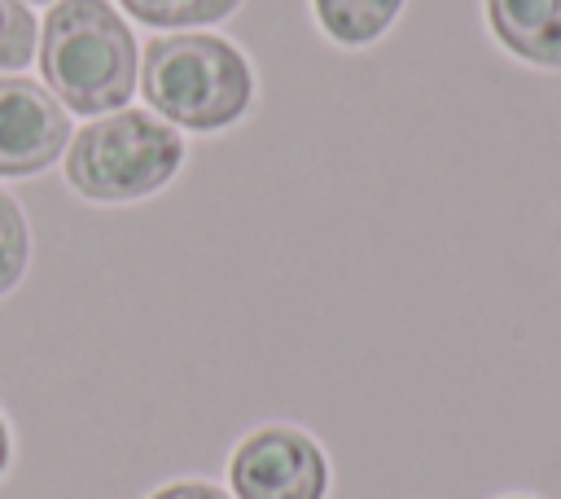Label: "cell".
<instances>
[{"label": "cell", "instance_id": "cell-10", "mask_svg": "<svg viewBox=\"0 0 561 499\" xmlns=\"http://www.w3.org/2000/svg\"><path fill=\"white\" fill-rule=\"evenodd\" d=\"M39 26L26 0H0V70H22L35 57Z\"/></svg>", "mask_w": 561, "mask_h": 499}, {"label": "cell", "instance_id": "cell-9", "mask_svg": "<svg viewBox=\"0 0 561 499\" xmlns=\"http://www.w3.org/2000/svg\"><path fill=\"white\" fill-rule=\"evenodd\" d=\"M31 263V228L22 206L0 188V298L26 276Z\"/></svg>", "mask_w": 561, "mask_h": 499}, {"label": "cell", "instance_id": "cell-13", "mask_svg": "<svg viewBox=\"0 0 561 499\" xmlns=\"http://www.w3.org/2000/svg\"><path fill=\"white\" fill-rule=\"evenodd\" d=\"M31 4H53V0H31Z\"/></svg>", "mask_w": 561, "mask_h": 499}, {"label": "cell", "instance_id": "cell-11", "mask_svg": "<svg viewBox=\"0 0 561 499\" xmlns=\"http://www.w3.org/2000/svg\"><path fill=\"white\" fill-rule=\"evenodd\" d=\"M149 499H232V495L215 481H171V486L153 490Z\"/></svg>", "mask_w": 561, "mask_h": 499}, {"label": "cell", "instance_id": "cell-8", "mask_svg": "<svg viewBox=\"0 0 561 499\" xmlns=\"http://www.w3.org/2000/svg\"><path fill=\"white\" fill-rule=\"evenodd\" d=\"M118 4H123V13H131L136 22H145L153 31L210 26L241 9V0H118Z\"/></svg>", "mask_w": 561, "mask_h": 499}, {"label": "cell", "instance_id": "cell-3", "mask_svg": "<svg viewBox=\"0 0 561 499\" xmlns=\"http://www.w3.org/2000/svg\"><path fill=\"white\" fill-rule=\"evenodd\" d=\"M184 162V136L153 109H110L66 144V184L88 201H136L175 179Z\"/></svg>", "mask_w": 561, "mask_h": 499}, {"label": "cell", "instance_id": "cell-1", "mask_svg": "<svg viewBox=\"0 0 561 499\" xmlns=\"http://www.w3.org/2000/svg\"><path fill=\"white\" fill-rule=\"evenodd\" d=\"M39 74L66 114L123 109L140 79V53L110 0H53L39 26Z\"/></svg>", "mask_w": 561, "mask_h": 499}, {"label": "cell", "instance_id": "cell-14", "mask_svg": "<svg viewBox=\"0 0 561 499\" xmlns=\"http://www.w3.org/2000/svg\"><path fill=\"white\" fill-rule=\"evenodd\" d=\"M513 499H517V495H513Z\"/></svg>", "mask_w": 561, "mask_h": 499}, {"label": "cell", "instance_id": "cell-7", "mask_svg": "<svg viewBox=\"0 0 561 499\" xmlns=\"http://www.w3.org/2000/svg\"><path fill=\"white\" fill-rule=\"evenodd\" d=\"M320 31L342 48H364L390 31L403 13V0H311Z\"/></svg>", "mask_w": 561, "mask_h": 499}, {"label": "cell", "instance_id": "cell-6", "mask_svg": "<svg viewBox=\"0 0 561 499\" xmlns=\"http://www.w3.org/2000/svg\"><path fill=\"white\" fill-rule=\"evenodd\" d=\"M495 44L539 70H561V0H482Z\"/></svg>", "mask_w": 561, "mask_h": 499}, {"label": "cell", "instance_id": "cell-2", "mask_svg": "<svg viewBox=\"0 0 561 499\" xmlns=\"http://www.w3.org/2000/svg\"><path fill=\"white\" fill-rule=\"evenodd\" d=\"M136 83L162 123L197 136L241 123L254 101V70L245 53L206 31L153 35L140 53Z\"/></svg>", "mask_w": 561, "mask_h": 499}, {"label": "cell", "instance_id": "cell-5", "mask_svg": "<svg viewBox=\"0 0 561 499\" xmlns=\"http://www.w3.org/2000/svg\"><path fill=\"white\" fill-rule=\"evenodd\" d=\"M66 144L70 114L61 101L26 74H0V175H39L66 153Z\"/></svg>", "mask_w": 561, "mask_h": 499}, {"label": "cell", "instance_id": "cell-12", "mask_svg": "<svg viewBox=\"0 0 561 499\" xmlns=\"http://www.w3.org/2000/svg\"><path fill=\"white\" fill-rule=\"evenodd\" d=\"M9 455H13V438H9V425H4V416H0V473L9 468Z\"/></svg>", "mask_w": 561, "mask_h": 499}, {"label": "cell", "instance_id": "cell-4", "mask_svg": "<svg viewBox=\"0 0 561 499\" xmlns=\"http://www.w3.org/2000/svg\"><path fill=\"white\" fill-rule=\"evenodd\" d=\"M232 499H324L329 460L320 442L294 425L245 433L228 460Z\"/></svg>", "mask_w": 561, "mask_h": 499}]
</instances>
